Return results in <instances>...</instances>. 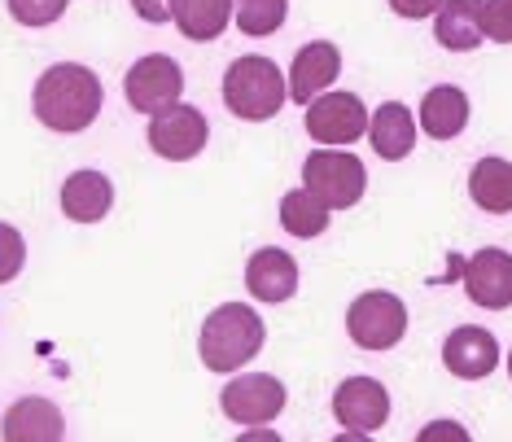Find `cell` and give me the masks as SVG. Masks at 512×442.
<instances>
[{
  "label": "cell",
  "mask_w": 512,
  "mask_h": 442,
  "mask_svg": "<svg viewBox=\"0 0 512 442\" xmlns=\"http://www.w3.org/2000/svg\"><path fill=\"white\" fill-rule=\"evenodd\" d=\"M482 31H486V40H495V44H512V0H486Z\"/></svg>",
  "instance_id": "cell-26"
},
{
  "label": "cell",
  "mask_w": 512,
  "mask_h": 442,
  "mask_svg": "<svg viewBox=\"0 0 512 442\" xmlns=\"http://www.w3.org/2000/svg\"><path fill=\"white\" fill-rule=\"evenodd\" d=\"M285 14H289L285 0H237V27L254 40L272 36V31L285 22Z\"/></svg>",
  "instance_id": "cell-23"
},
{
  "label": "cell",
  "mask_w": 512,
  "mask_h": 442,
  "mask_svg": "<svg viewBox=\"0 0 512 442\" xmlns=\"http://www.w3.org/2000/svg\"><path fill=\"white\" fill-rule=\"evenodd\" d=\"M442 364H447L451 377L477 381V377H491L499 364V342L477 324H464L442 342Z\"/></svg>",
  "instance_id": "cell-12"
},
{
  "label": "cell",
  "mask_w": 512,
  "mask_h": 442,
  "mask_svg": "<svg viewBox=\"0 0 512 442\" xmlns=\"http://www.w3.org/2000/svg\"><path fill=\"white\" fill-rule=\"evenodd\" d=\"M333 416L351 434H377L390 416V394L372 377H351L333 390Z\"/></svg>",
  "instance_id": "cell-10"
},
{
  "label": "cell",
  "mask_w": 512,
  "mask_h": 442,
  "mask_svg": "<svg viewBox=\"0 0 512 442\" xmlns=\"http://www.w3.org/2000/svg\"><path fill=\"white\" fill-rule=\"evenodd\" d=\"M469 123V97L456 88V84H442V88H429L425 101H421V127L425 136L434 141H456Z\"/></svg>",
  "instance_id": "cell-19"
},
{
  "label": "cell",
  "mask_w": 512,
  "mask_h": 442,
  "mask_svg": "<svg viewBox=\"0 0 512 442\" xmlns=\"http://www.w3.org/2000/svg\"><path fill=\"white\" fill-rule=\"evenodd\" d=\"M132 9H136V18H145V22H167L171 18V0H132Z\"/></svg>",
  "instance_id": "cell-28"
},
{
  "label": "cell",
  "mask_w": 512,
  "mask_h": 442,
  "mask_svg": "<svg viewBox=\"0 0 512 442\" xmlns=\"http://www.w3.org/2000/svg\"><path fill=\"white\" fill-rule=\"evenodd\" d=\"M285 97H289L285 75H281V66H276L272 57L250 53V57H237V62L228 66V75H224V106L237 114V119H246V123L272 119V114H281Z\"/></svg>",
  "instance_id": "cell-3"
},
{
  "label": "cell",
  "mask_w": 512,
  "mask_h": 442,
  "mask_svg": "<svg viewBox=\"0 0 512 442\" xmlns=\"http://www.w3.org/2000/svg\"><path fill=\"white\" fill-rule=\"evenodd\" d=\"M66 5H71V0H9V14H14V22H22V27H49V22L66 14Z\"/></svg>",
  "instance_id": "cell-24"
},
{
  "label": "cell",
  "mask_w": 512,
  "mask_h": 442,
  "mask_svg": "<svg viewBox=\"0 0 512 442\" xmlns=\"http://www.w3.org/2000/svg\"><path fill=\"white\" fill-rule=\"evenodd\" d=\"M22 263H27V241H22V232L0 224V285L14 281L22 272Z\"/></svg>",
  "instance_id": "cell-25"
},
{
  "label": "cell",
  "mask_w": 512,
  "mask_h": 442,
  "mask_svg": "<svg viewBox=\"0 0 512 442\" xmlns=\"http://www.w3.org/2000/svg\"><path fill=\"white\" fill-rule=\"evenodd\" d=\"M368 132V110L355 92H320L307 101V136L316 145H351Z\"/></svg>",
  "instance_id": "cell-7"
},
{
  "label": "cell",
  "mask_w": 512,
  "mask_h": 442,
  "mask_svg": "<svg viewBox=\"0 0 512 442\" xmlns=\"http://www.w3.org/2000/svg\"><path fill=\"white\" fill-rule=\"evenodd\" d=\"M123 92H127V106L141 110V114H158L167 106H176L180 92H184V71L171 62L167 53H149L141 62L127 71L123 79Z\"/></svg>",
  "instance_id": "cell-8"
},
{
  "label": "cell",
  "mask_w": 512,
  "mask_h": 442,
  "mask_svg": "<svg viewBox=\"0 0 512 442\" xmlns=\"http://www.w3.org/2000/svg\"><path fill=\"white\" fill-rule=\"evenodd\" d=\"M508 377H512V351H508Z\"/></svg>",
  "instance_id": "cell-30"
},
{
  "label": "cell",
  "mask_w": 512,
  "mask_h": 442,
  "mask_svg": "<svg viewBox=\"0 0 512 442\" xmlns=\"http://www.w3.org/2000/svg\"><path fill=\"white\" fill-rule=\"evenodd\" d=\"M329 206L320 202L316 193L302 184V189H294V193H285L281 197V224H285V232H294V237H320L324 228H329Z\"/></svg>",
  "instance_id": "cell-22"
},
{
  "label": "cell",
  "mask_w": 512,
  "mask_h": 442,
  "mask_svg": "<svg viewBox=\"0 0 512 442\" xmlns=\"http://www.w3.org/2000/svg\"><path fill=\"white\" fill-rule=\"evenodd\" d=\"M106 106L101 79L79 62H57L36 84V119L53 132H84Z\"/></svg>",
  "instance_id": "cell-1"
},
{
  "label": "cell",
  "mask_w": 512,
  "mask_h": 442,
  "mask_svg": "<svg viewBox=\"0 0 512 442\" xmlns=\"http://www.w3.org/2000/svg\"><path fill=\"white\" fill-rule=\"evenodd\" d=\"M438 5L442 0H390V9L399 18H429V14H438Z\"/></svg>",
  "instance_id": "cell-27"
},
{
  "label": "cell",
  "mask_w": 512,
  "mask_h": 442,
  "mask_svg": "<svg viewBox=\"0 0 512 442\" xmlns=\"http://www.w3.org/2000/svg\"><path fill=\"white\" fill-rule=\"evenodd\" d=\"M346 333L359 351H390V346L403 342L407 333V307L403 298L386 294V289H372V294H359L346 311Z\"/></svg>",
  "instance_id": "cell-5"
},
{
  "label": "cell",
  "mask_w": 512,
  "mask_h": 442,
  "mask_svg": "<svg viewBox=\"0 0 512 442\" xmlns=\"http://www.w3.org/2000/svg\"><path fill=\"white\" fill-rule=\"evenodd\" d=\"M219 407H224L228 421L237 425H263L276 421L285 407V386L267 372H246V377L228 381L224 394H219Z\"/></svg>",
  "instance_id": "cell-9"
},
{
  "label": "cell",
  "mask_w": 512,
  "mask_h": 442,
  "mask_svg": "<svg viewBox=\"0 0 512 442\" xmlns=\"http://www.w3.org/2000/svg\"><path fill=\"white\" fill-rule=\"evenodd\" d=\"M368 136H372V149H377L386 162H399L412 154L416 145V119L403 101H386L377 114L368 119Z\"/></svg>",
  "instance_id": "cell-18"
},
{
  "label": "cell",
  "mask_w": 512,
  "mask_h": 442,
  "mask_svg": "<svg viewBox=\"0 0 512 442\" xmlns=\"http://www.w3.org/2000/svg\"><path fill=\"white\" fill-rule=\"evenodd\" d=\"M114 206V184L101 171H75L62 184V215L75 219V224H97L106 219Z\"/></svg>",
  "instance_id": "cell-15"
},
{
  "label": "cell",
  "mask_w": 512,
  "mask_h": 442,
  "mask_svg": "<svg viewBox=\"0 0 512 442\" xmlns=\"http://www.w3.org/2000/svg\"><path fill=\"white\" fill-rule=\"evenodd\" d=\"M482 5L486 0H442L438 5V22H434V36L442 49L451 53H469L486 40L482 31Z\"/></svg>",
  "instance_id": "cell-17"
},
{
  "label": "cell",
  "mask_w": 512,
  "mask_h": 442,
  "mask_svg": "<svg viewBox=\"0 0 512 442\" xmlns=\"http://www.w3.org/2000/svg\"><path fill=\"white\" fill-rule=\"evenodd\" d=\"M469 197L486 215L512 211V162L508 158H482L469 176Z\"/></svg>",
  "instance_id": "cell-21"
},
{
  "label": "cell",
  "mask_w": 512,
  "mask_h": 442,
  "mask_svg": "<svg viewBox=\"0 0 512 442\" xmlns=\"http://www.w3.org/2000/svg\"><path fill=\"white\" fill-rule=\"evenodd\" d=\"M302 184L320 197L329 211H346L355 206L368 189V171L364 162L346 149H316L307 162H302Z\"/></svg>",
  "instance_id": "cell-4"
},
{
  "label": "cell",
  "mask_w": 512,
  "mask_h": 442,
  "mask_svg": "<svg viewBox=\"0 0 512 442\" xmlns=\"http://www.w3.org/2000/svg\"><path fill=\"white\" fill-rule=\"evenodd\" d=\"M429 438H469V434H464V429H456L451 421H438L434 429H425V434H421V442H429Z\"/></svg>",
  "instance_id": "cell-29"
},
{
  "label": "cell",
  "mask_w": 512,
  "mask_h": 442,
  "mask_svg": "<svg viewBox=\"0 0 512 442\" xmlns=\"http://www.w3.org/2000/svg\"><path fill=\"white\" fill-rule=\"evenodd\" d=\"M232 14H237V0H171V18L193 44L219 40Z\"/></svg>",
  "instance_id": "cell-20"
},
{
  "label": "cell",
  "mask_w": 512,
  "mask_h": 442,
  "mask_svg": "<svg viewBox=\"0 0 512 442\" xmlns=\"http://www.w3.org/2000/svg\"><path fill=\"white\" fill-rule=\"evenodd\" d=\"M0 434L9 442H57L66 438V421L49 399H18L0 421Z\"/></svg>",
  "instance_id": "cell-16"
},
{
  "label": "cell",
  "mask_w": 512,
  "mask_h": 442,
  "mask_svg": "<svg viewBox=\"0 0 512 442\" xmlns=\"http://www.w3.org/2000/svg\"><path fill=\"white\" fill-rule=\"evenodd\" d=\"M464 289L477 307L486 311H504L512 307V254L508 250H477L464 263Z\"/></svg>",
  "instance_id": "cell-11"
},
{
  "label": "cell",
  "mask_w": 512,
  "mask_h": 442,
  "mask_svg": "<svg viewBox=\"0 0 512 442\" xmlns=\"http://www.w3.org/2000/svg\"><path fill=\"white\" fill-rule=\"evenodd\" d=\"M206 141H211V127H206V114L197 106H184V101H176V106L158 110L154 123H149V145H154L158 158L167 162H189L206 149Z\"/></svg>",
  "instance_id": "cell-6"
},
{
  "label": "cell",
  "mask_w": 512,
  "mask_h": 442,
  "mask_svg": "<svg viewBox=\"0 0 512 442\" xmlns=\"http://www.w3.org/2000/svg\"><path fill=\"white\" fill-rule=\"evenodd\" d=\"M337 75H342V53H337V44L311 40L307 49H298L294 66H289V97H294L298 106H307V101H316Z\"/></svg>",
  "instance_id": "cell-13"
},
{
  "label": "cell",
  "mask_w": 512,
  "mask_h": 442,
  "mask_svg": "<svg viewBox=\"0 0 512 442\" xmlns=\"http://www.w3.org/2000/svg\"><path fill=\"white\" fill-rule=\"evenodd\" d=\"M246 289L259 302H289L298 289V263L285 250H254L246 263Z\"/></svg>",
  "instance_id": "cell-14"
},
{
  "label": "cell",
  "mask_w": 512,
  "mask_h": 442,
  "mask_svg": "<svg viewBox=\"0 0 512 442\" xmlns=\"http://www.w3.org/2000/svg\"><path fill=\"white\" fill-rule=\"evenodd\" d=\"M259 351H263V320L259 311L241 307V302L215 307L202 324V337H197V355L211 372H237Z\"/></svg>",
  "instance_id": "cell-2"
}]
</instances>
